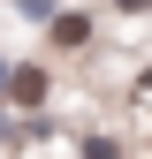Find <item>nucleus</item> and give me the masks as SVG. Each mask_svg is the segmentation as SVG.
Masks as SVG:
<instances>
[{
  "mask_svg": "<svg viewBox=\"0 0 152 159\" xmlns=\"http://www.w3.org/2000/svg\"><path fill=\"white\" fill-rule=\"evenodd\" d=\"M145 91H152V76H145Z\"/></svg>",
  "mask_w": 152,
  "mask_h": 159,
  "instance_id": "1",
  "label": "nucleus"
},
{
  "mask_svg": "<svg viewBox=\"0 0 152 159\" xmlns=\"http://www.w3.org/2000/svg\"><path fill=\"white\" fill-rule=\"evenodd\" d=\"M0 76H8V68H0Z\"/></svg>",
  "mask_w": 152,
  "mask_h": 159,
  "instance_id": "2",
  "label": "nucleus"
}]
</instances>
